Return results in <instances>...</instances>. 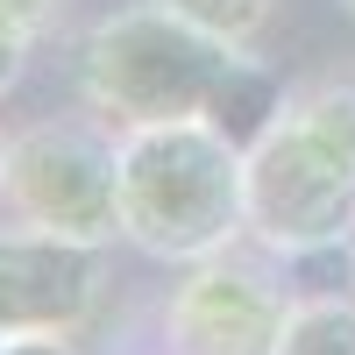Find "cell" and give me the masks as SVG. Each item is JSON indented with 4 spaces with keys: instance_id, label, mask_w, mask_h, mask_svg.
<instances>
[{
    "instance_id": "obj_7",
    "label": "cell",
    "mask_w": 355,
    "mask_h": 355,
    "mask_svg": "<svg viewBox=\"0 0 355 355\" xmlns=\"http://www.w3.org/2000/svg\"><path fill=\"white\" fill-rule=\"evenodd\" d=\"M284 100H291V93H284V78H277L270 64H263V57L234 50L199 121H214V128L234 142V150H249V142H263V128H270L277 114H284Z\"/></svg>"
},
{
    "instance_id": "obj_6",
    "label": "cell",
    "mask_w": 355,
    "mask_h": 355,
    "mask_svg": "<svg viewBox=\"0 0 355 355\" xmlns=\"http://www.w3.org/2000/svg\"><path fill=\"white\" fill-rule=\"evenodd\" d=\"M107 299V249L50 227H0V334H78Z\"/></svg>"
},
{
    "instance_id": "obj_3",
    "label": "cell",
    "mask_w": 355,
    "mask_h": 355,
    "mask_svg": "<svg viewBox=\"0 0 355 355\" xmlns=\"http://www.w3.org/2000/svg\"><path fill=\"white\" fill-rule=\"evenodd\" d=\"M234 43L164 15L157 0L107 15L78 50V85L85 107L121 128H157V121H199L214 85L227 71Z\"/></svg>"
},
{
    "instance_id": "obj_2",
    "label": "cell",
    "mask_w": 355,
    "mask_h": 355,
    "mask_svg": "<svg viewBox=\"0 0 355 355\" xmlns=\"http://www.w3.org/2000/svg\"><path fill=\"white\" fill-rule=\"evenodd\" d=\"M121 234L157 263H199L249 234L242 150L214 121L121 128Z\"/></svg>"
},
{
    "instance_id": "obj_14",
    "label": "cell",
    "mask_w": 355,
    "mask_h": 355,
    "mask_svg": "<svg viewBox=\"0 0 355 355\" xmlns=\"http://www.w3.org/2000/svg\"><path fill=\"white\" fill-rule=\"evenodd\" d=\"M341 15H348V21H355V0H341Z\"/></svg>"
},
{
    "instance_id": "obj_8",
    "label": "cell",
    "mask_w": 355,
    "mask_h": 355,
    "mask_svg": "<svg viewBox=\"0 0 355 355\" xmlns=\"http://www.w3.org/2000/svg\"><path fill=\"white\" fill-rule=\"evenodd\" d=\"M277 355H355V306L348 299H299Z\"/></svg>"
},
{
    "instance_id": "obj_13",
    "label": "cell",
    "mask_w": 355,
    "mask_h": 355,
    "mask_svg": "<svg viewBox=\"0 0 355 355\" xmlns=\"http://www.w3.org/2000/svg\"><path fill=\"white\" fill-rule=\"evenodd\" d=\"M0 185H8V142H0Z\"/></svg>"
},
{
    "instance_id": "obj_9",
    "label": "cell",
    "mask_w": 355,
    "mask_h": 355,
    "mask_svg": "<svg viewBox=\"0 0 355 355\" xmlns=\"http://www.w3.org/2000/svg\"><path fill=\"white\" fill-rule=\"evenodd\" d=\"M157 8L192 21V28H206V36H220V43H234V50H249L263 28H270L277 0H157Z\"/></svg>"
},
{
    "instance_id": "obj_12",
    "label": "cell",
    "mask_w": 355,
    "mask_h": 355,
    "mask_svg": "<svg viewBox=\"0 0 355 355\" xmlns=\"http://www.w3.org/2000/svg\"><path fill=\"white\" fill-rule=\"evenodd\" d=\"M0 8H8L21 28H36V36H43V28H50V15H57V0H0Z\"/></svg>"
},
{
    "instance_id": "obj_11",
    "label": "cell",
    "mask_w": 355,
    "mask_h": 355,
    "mask_svg": "<svg viewBox=\"0 0 355 355\" xmlns=\"http://www.w3.org/2000/svg\"><path fill=\"white\" fill-rule=\"evenodd\" d=\"M0 355H78V348H71V334H15Z\"/></svg>"
},
{
    "instance_id": "obj_15",
    "label": "cell",
    "mask_w": 355,
    "mask_h": 355,
    "mask_svg": "<svg viewBox=\"0 0 355 355\" xmlns=\"http://www.w3.org/2000/svg\"><path fill=\"white\" fill-rule=\"evenodd\" d=\"M0 348H8V334H0Z\"/></svg>"
},
{
    "instance_id": "obj_10",
    "label": "cell",
    "mask_w": 355,
    "mask_h": 355,
    "mask_svg": "<svg viewBox=\"0 0 355 355\" xmlns=\"http://www.w3.org/2000/svg\"><path fill=\"white\" fill-rule=\"evenodd\" d=\"M28 50H36V28H21L8 8H0V93H15V78L28 64Z\"/></svg>"
},
{
    "instance_id": "obj_4",
    "label": "cell",
    "mask_w": 355,
    "mask_h": 355,
    "mask_svg": "<svg viewBox=\"0 0 355 355\" xmlns=\"http://www.w3.org/2000/svg\"><path fill=\"white\" fill-rule=\"evenodd\" d=\"M0 199L28 227L107 249L121 234V142L100 135L93 121H36V128L8 135Z\"/></svg>"
},
{
    "instance_id": "obj_5",
    "label": "cell",
    "mask_w": 355,
    "mask_h": 355,
    "mask_svg": "<svg viewBox=\"0 0 355 355\" xmlns=\"http://www.w3.org/2000/svg\"><path fill=\"white\" fill-rule=\"evenodd\" d=\"M291 291L256 256H199L164 306L171 355H277L291 327Z\"/></svg>"
},
{
    "instance_id": "obj_1",
    "label": "cell",
    "mask_w": 355,
    "mask_h": 355,
    "mask_svg": "<svg viewBox=\"0 0 355 355\" xmlns=\"http://www.w3.org/2000/svg\"><path fill=\"white\" fill-rule=\"evenodd\" d=\"M249 234L270 256L355 242V78H320L284 100L263 142L242 150Z\"/></svg>"
}]
</instances>
